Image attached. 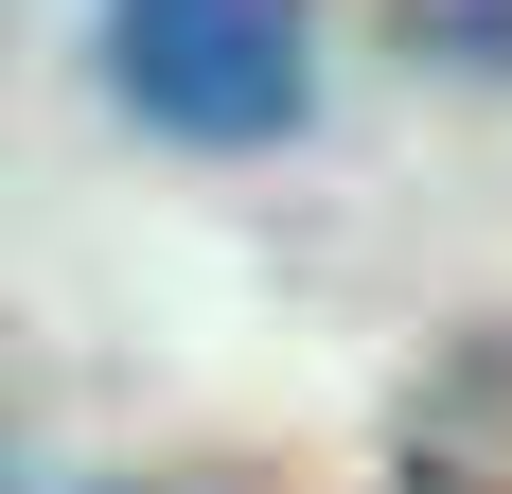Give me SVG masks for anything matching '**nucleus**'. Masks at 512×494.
<instances>
[{
	"instance_id": "obj_1",
	"label": "nucleus",
	"mask_w": 512,
	"mask_h": 494,
	"mask_svg": "<svg viewBox=\"0 0 512 494\" xmlns=\"http://www.w3.org/2000/svg\"><path fill=\"white\" fill-rule=\"evenodd\" d=\"M106 71L159 142H283L301 124V0H124L106 18Z\"/></svg>"
},
{
	"instance_id": "obj_2",
	"label": "nucleus",
	"mask_w": 512,
	"mask_h": 494,
	"mask_svg": "<svg viewBox=\"0 0 512 494\" xmlns=\"http://www.w3.org/2000/svg\"><path fill=\"white\" fill-rule=\"evenodd\" d=\"M424 53H512V0H407Z\"/></svg>"
}]
</instances>
